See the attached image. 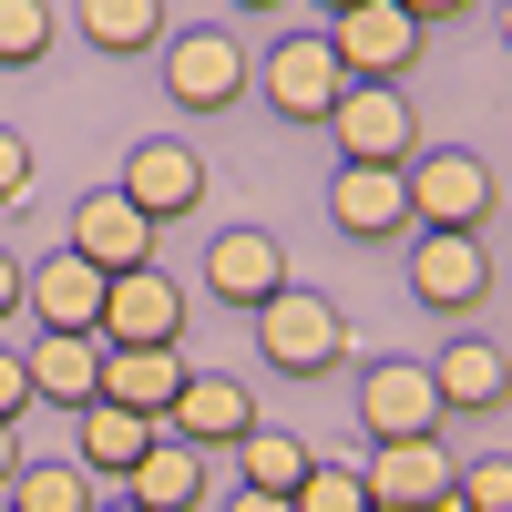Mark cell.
I'll use <instances>...</instances> for the list:
<instances>
[{
  "label": "cell",
  "mask_w": 512,
  "mask_h": 512,
  "mask_svg": "<svg viewBox=\"0 0 512 512\" xmlns=\"http://www.w3.org/2000/svg\"><path fill=\"white\" fill-rule=\"evenodd\" d=\"M256 359H267L277 379H328L338 359H349V318H338V297L318 287H277L267 308H256Z\"/></svg>",
  "instance_id": "obj_1"
},
{
  "label": "cell",
  "mask_w": 512,
  "mask_h": 512,
  "mask_svg": "<svg viewBox=\"0 0 512 512\" xmlns=\"http://www.w3.org/2000/svg\"><path fill=\"white\" fill-rule=\"evenodd\" d=\"M400 185H410V236H420V226H441V236H482V216L502 205V175H492L472 144H420Z\"/></svg>",
  "instance_id": "obj_2"
},
{
  "label": "cell",
  "mask_w": 512,
  "mask_h": 512,
  "mask_svg": "<svg viewBox=\"0 0 512 512\" xmlns=\"http://www.w3.org/2000/svg\"><path fill=\"white\" fill-rule=\"evenodd\" d=\"M246 82H256V62H246V41H236L226 21L164 31V103H175V113H226Z\"/></svg>",
  "instance_id": "obj_3"
},
{
  "label": "cell",
  "mask_w": 512,
  "mask_h": 512,
  "mask_svg": "<svg viewBox=\"0 0 512 512\" xmlns=\"http://www.w3.org/2000/svg\"><path fill=\"white\" fill-rule=\"evenodd\" d=\"M328 134H338V164H379V175H410V154H420V113L400 103V82H349L328 113Z\"/></svg>",
  "instance_id": "obj_4"
},
{
  "label": "cell",
  "mask_w": 512,
  "mask_h": 512,
  "mask_svg": "<svg viewBox=\"0 0 512 512\" xmlns=\"http://www.w3.org/2000/svg\"><path fill=\"white\" fill-rule=\"evenodd\" d=\"M328 52L349 62V82H410L420 52H431V31H420L400 0H359V11L328 21Z\"/></svg>",
  "instance_id": "obj_5"
},
{
  "label": "cell",
  "mask_w": 512,
  "mask_h": 512,
  "mask_svg": "<svg viewBox=\"0 0 512 512\" xmlns=\"http://www.w3.org/2000/svg\"><path fill=\"white\" fill-rule=\"evenodd\" d=\"M256 93H267L287 123H328L338 93H349V62L328 52V31H287L267 62H256Z\"/></svg>",
  "instance_id": "obj_6"
},
{
  "label": "cell",
  "mask_w": 512,
  "mask_h": 512,
  "mask_svg": "<svg viewBox=\"0 0 512 512\" xmlns=\"http://www.w3.org/2000/svg\"><path fill=\"white\" fill-rule=\"evenodd\" d=\"M103 267H82L72 246H52L41 267H21V318L41 338H103Z\"/></svg>",
  "instance_id": "obj_7"
},
{
  "label": "cell",
  "mask_w": 512,
  "mask_h": 512,
  "mask_svg": "<svg viewBox=\"0 0 512 512\" xmlns=\"http://www.w3.org/2000/svg\"><path fill=\"white\" fill-rule=\"evenodd\" d=\"M441 390H431V359H369L359 369V431L369 441H431L441 431Z\"/></svg>",
  "instance_id": "obj_8"
},
{
  "label": "cell",
  "mask_w": 512,
  "mask_h": 512,
  "mask_svg": "<svg viewBox=\"0 0 512 512\" xmlns=\"http://www.w3.org/2000/svg\"><path fill=\"white\" fill-rule=\"evenodd\" d=\"M410 297H420L431 318H472L482 297H492V246L420 226V236H410Z\"/></svg>",
  "instance_id": "obj_9"
},
{
  "label": "cell",
  "mask_w": 512,
  "mask_h": 512,
  "mask_svg": "<svg viewBox=\"0 0 512 512\" xmlns=\"http://www.w3.org/2000/svg\"><path fill=\"white\" fill-rule=\"evenodd\" d=\"M185 338V287L164 267H123L103 287V349H175Z\"/></svg>",
  "instance_id": "obj_10"
},
{
  "label": "cell",
  "mask_w": 512,
  "mask_h": 512,
  "mask_svg": "<svg viewBox=\"0 0 512 512\" xmlns=\"http://www.w3.org/2000/svg\"><path fill=\"white\" fill-rule=\"evenodd\" d=\"M123 195H134L144 226H175V216H195V205H205V154L175 144V134H144L134 154H123Z\"/></svg>",
  "instance_id": "obj_11"
},
{
  "label": "cell",
  "mask_w": 512,
  "mask_h": 512,
  "mask_svg": "<svg viewBox=\"0 0 512 512\" xmlns=\"http://www.w3.org/2000/svg\"><path fill=\"white\" fill-rule=\"evenodd\" d=\"M287 287V246L267 226H216L205 236V297H226V308H267V297Z\"/></svg>",
  "instance_id": "obj_12"
},
{
  "label": "cell",
  "mask_w": 512,
  "mask_h": 512,
  "mask_svg": "<svg viewBox=\"0 0 512 512\" xmlns=\"http://www.w3.org/2000/svg\"><path fill=\"white\" fill-rule=\"evenodd\" d=\"M164 431L195 441V451H236V441L256 431V390H246L236 369H185V390H175V410H164Z\"/></svg>",
  "instance_id": "obj_13"
},
{
  "label": "cell",
  "mask_w": 512,
  "mask_h": 512,
  "mask_svg": "<svg viewBox=\"0 0 512 512\" xmlns=\"http://www.w3.org/2000/svg\"><path fill=\"white\" fill-rule=\"evenodd\" d=\"M359 482H369V502H400V512H431V502H451V482H461V461L441 451V431H431V441H369V461H359Z\"/></svg>",
  "instance_id": "obj_14"
},
{
  "label": "cell",
  "mask_w": 512,
  "mask_h": 512,
  "mask_svg": "<svg viewBox=\"0 0 512 512\" xmlns=\"http://www.w3.org/2000/svg\"><path fill=\"white\" fill-rule=\"evenodd\" d=\"M72 256H82V267H103V277L154 267V226L134 216V195H123V185H93V195L72 205Z\"/></svg>",
  "instance_id": "obj_15"
},
{
  "label": "cell",
  "mask_w": 512,
  "mask_h": 512,
  "mask_svg": "<svg viewBox=\"0 0 512 512\" xmlns=\"http://www.w3.org/2000/svg\"><path fill=\"white\" fill-rule=\"evenodd\" d=\"M328 226L359 236V246H400L410 236V185L379 175V164H338L328 175Z\"/></svg>",
  "instance_id": "obj_16"
},
{
  "label": "cell",
  "mask_w": 512,
  "mask_h": 512,
  "mask_svg": "<svg viewBox=\"0 0 512 512\" xmlns=\"http://www.w3.org/2000/svg\"><path fill=\"white\" fill-rule=\"evenodd\" d=\"M431 390H441V410H502L512 400V349H492L482 328H461L451 349H431Z\"/></svg>",
  "instance_id": "obj_17"
},
{
  "label": "cell",
  "mask_w": 512,
  "mask_h": 512,
  "mask_svg": "<svg viewBox=\"0 0 512 512\" xmlns=\"http://www.w3.org/2000/svg\"><path fill=\"white\" fill-rule=\"evenodd\" d=\"M123 502H144V512H205V451L175 441V431H154L144 461L123 472Z\"/></svg>",
  "instance_id": "obj_18"
},
{
  "label": "cell",
  "mask_w": 512,
  "mask_h": 512,
  "mask_svg": "<svg viewBox=\"0 0 512 512\" xmlns=\"http://www.w3.org/2000/svg\"><path fill=\"white\" fill-rule=\"evenodd\" d=\"M185 349H103V400L113 410H134V420H164L175 410V390H185Z\"/></svg>",
  "instance_id": "obj_19"
},
{
  "label": "cell",
  "mask_w": 512,
  "mask_h": 512,
  "mask_svg": "<svg viewBox=\"0 0 512 512\" xmlns=\"http://www.w3.org/2000/svg\"><path fill=\"white\" fill-rule=\"evenodd\" d=\"M154 431H164V420H134V410H113V400H82V410H72V461H82L93 482H123V472L144 461Z\"/></svg>",
  "instance_id": "obj_20"
},
{
  "label": "cell",
  "mask_w": 512,
  "mask_h": 512,
  "mask_svg": "<svg viewBox=\"0 0 512 512\" xmlns=\"http://www.w3.org/2000/svg\"><path fill=\"white\" fill-rule=\"evenodd\" d=\"M21 369H31V400H52L62 420L82 400H103V338H31Z\"/></svg>",
  "instance_id": "obj_21"
},
{
  "label": "cell",
  "mask_w": 512,
  "mask_h": 512,
  "mask_svg": "<svg viewBox=\"0 0 512 512\" xmlns=\"http://www.w3.org/2000/svg\"><path fill=\"white\" fill-rule=\"evenodd\" d=\"M72 21H82V41L103 62H144L164 41V0H72Z\"/></svg>",
  "instance_id": "obj_22"
},
{
  "label": "cell",
  "mask_w": 512,
  "mask_h": 512,
  "mask_svg": "<svg viewBox=\"0 0 512 512\" xmlns=\"http://www.w3.org/2000/svg\"><path fill=\"white\" fill-rule=\"evenodd\" d=\"M308 441H297V431H267V420H256V431L236 441V492H297V482H308Z\"/></svg>",
  "instance_id": "obj_23"
},
{
  "label": "cell",
  "mask_w": 512,
  "mask_h": 512,
  "mask_svg": "<svg viewBox=\"0 0 512 512\" xmlns=\"http://www.w3.org/2000/svg\"><path fill=\"white\" fill-rule=\"evenodd\" d=\"M0 502L11 512H93V472H82V461H21Z\"/></svg>",
  "instance_id": "obj_24"
},
{
  "label": "cell",
  "mask_w": 512,
  "mask_h": 512,
  "mask_svg": "<svg viewBox=\"0 0 512 512\" xmlns=\"http://www.w3.org/2000/svg\"><path fill=\"white\" fill-rule=\"evenodd\" d=\"M52 0H0V72H31L41 52H52Z\"/></svg>",
  "instance_id": "obj_25"
},
{
  "label": "cell",
  "mask_w": 512,
  "mask_h": 512,
  "mask_svg": "<svg viewBox=\"0 0 512 512\" xmlns=\"http://www.w3.org/2000/svg\"><path fill=\"white\" fill-rule=\"evenodd\" d=\"M287 502L297 512H369V482H359V461H308V482Z\"/></svg>",
  "instance_id": "obj_26"
},
{
  "label": "cell",
  "mask_w": 512,
  "mask_h": 512,
  "mask_svg": "<svg viewBox=\"0 0 512 512\" xmlns=\"http://www.w3.org/2000/svg\"><path fill=\"white\" fill-rule=\"evenodd\" d=\"M461 512H512V461H472V472L451 482Z\"/></svg>",
  "instance_id": "obj_27"
},
{
  "label": "cell",
  "mask_w": 512,
  "mask_h": 512,
  "mask_svg": "<svg viewBox=\"0 0 512 512\" xmlns=\"http://www.w3.org/2000/svg\"><path fill=\"white\" fill-rule=\"evenodd\" d=\"M21 195H31V144L0 123V205H21Z\"/></svg>",
  "instance_id": "obj_28"
},
{
  "label": "cell",
  "mask_w": 512,
  "mask_h": 512,
  "mask_svg": "<svg viewBox=\"0 0 512 512\" xmlns=\"http://www.w3.org/2000/svg\"><path fill=\"white\" fill-rule=\"evenodd\" d=\"M31 410V369H21V349H0V420H21Z\"/></svg>",
  "instance_id": "obj_29"
},
{
  "label": "cell",
  "mask_w": 512,
  "mask_h": 512,
  "mask_svg": "<svg viewBox=\"0 0 512 512\" xmlns=\"http://www.w3.org/2000/svg\"><path fill=\"white\" fill-rule=\"evenodd\" d=\"M11 318H21V256L0 246V328H11Z\"/></svg>",
  "instance_id": "obj_30"
},
{
  "label": "cell",
  "mask_w": 512,
  "mask_h": 512,
  "mask_svg": "<svg viewBox=\"0 0 512 512\" xmlns=\"http://www.w3.org/2000/svg\"><path fill=\"white\" fill-rule=\"evenodd\" d=\"M21 461H31V451H21V420H0V492H11V472H21Z\"/></svg>",
  "instance_id": "obj_31"
},
{
  "label": "cell",
  "mask_w": 512,
  "mask_h": 512,
  "mask_svg": "<svg viewBox=\"0 0 512 512\" xmlns=\"http://www.w3.org/2000/svg\"><path fill=\"white\" fill-rule=\"evenodd\" d=\"M226 512H297L287 492H226Z\"/></svg>",
  "instance_id": "obj_32"
},
{
  "label": "cell",
  "mask_w": 512,
  "mask_h": 512,
  "mask_svg": "<svg viewBox=\"0 0 512 512\" xmlns=\"http://www.w3.org/2000/svg\"><path fill=\"white\" fill-rule=\"evenodd\" d=\"M400 11H410L420 31H431V21H451V11H472V0H400Z\"/></svg>",
  "instance_id": "obj_33"
},
{
  "label": "cell",
  "mask_w": 512,
  "mask_h": 512,
  "mask_svg": "<svg viewBox=\"0 0 512 512\" xmlns=\"http://www.w3.org/2000/svg\"><path fill=\"white\" fill-rule=\"evenodd\" d=\"M236 11H287V0H236Z\"/></svg>",
  "instance_id": "obj_34"
},
{
  "label": "cell",
  "mask_w": 512,
  "mask_h": 512,
  "mask_svg": "<svg viewBox=\"0 0 512 512\" xmlns=\"http://www.w3.org/2000/svg\"><path fill=\"white\" fill-rule=\"evenodd\" d=\"M318 11H328V21H338V11H359V0H318Z\"/></svg>",
  "instance_id": "obj_35"
},
{
  "label": "cell",
  "mask_w": 512,
  "mask_h": 512,
  "mask_svg": "<svg viewBox=\"0 0 512 512\" xmlns=\"http://www.w3.org/2000/svg\"><path fill=\"white\" fill-rule=\"evenodd\" d=\"M93 512H144V502H93Z\"/></svg>",
  "instance_id": "obj_36"
},
{
  "label": "cell",
  "mask_w": 512,
  "mask_h": 512,
  "mask_svg": "<svg viewBox=\"0 0 512 512\" xmlns=\"http://www.w3.org/2000/svg\"><path fill=\"white\" fill-rule=\"evenodd\" d=\"M502 41H512V0H502Z\"/></svg>",
  "instance_id": "obj_37"
},
{
  "label": "cell",
  "mask_w": 512,
  "mask_h": 512,
  "mask_svg": "<svg viewBox=\"0 0 512 512\" xmlns=\"http://www.w3.org/2000/svg\"><path fill=\"white\" fill-rule=\"evenodd\" d=\"M369 512H400V502H369Z\"/></svg>",
  "instance_id": "obj_38"
},
{
  "label": "cell",
  "mask_w": 512,
  "mask_h": 512,
  "mask_svg": "<svg viewBox=\"0 0 512 512\" xmlns=\"http://www.w3.org/2000/svg\"><path fill=\"white\" fill-rule=\"evenodd\" d=\"M431 512H461V502H431Z\"/></svg>",
  "instance_id": "obj_39"
},
{
  "label": "cell",
  "mask_w": 512,
  "mask_h": 512,
  "mask_svg": "<svg viewBox=\"0 0 512 512\" xmlns=\"http://www.w3.org/2000/svg\"><path fill=\"white\" fill-rule=\"evenodd\" d=\"M0 512H11V502H0Z\"/></svg>",
  "instance_id": "obj_40"
},
{
  "label": "cell",
  "mask_w": 512,
  "mask_h": 512,
  "mask_svg": "<svg viewBox=\"0 0 512 512\" xmlns=\"http://www.w3.org/2000/svg\"><path fill=\"white\" fill-rule=\"evenodd\" d=\"M502 195H512V185H502Z\"/></svg>",
  "instance_id": "obj_41"
}]
</instances>
